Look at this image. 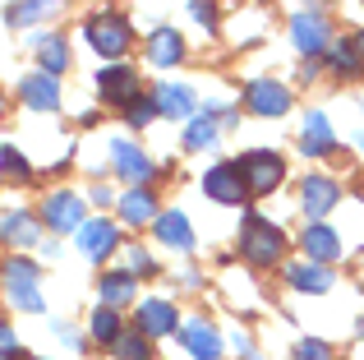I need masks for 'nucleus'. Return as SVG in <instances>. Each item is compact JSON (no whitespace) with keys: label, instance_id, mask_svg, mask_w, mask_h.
Instances as JSON below:
<instances>
[{"label":"nucleus","instance_id":"obj_1","mask_svg":"<svg viewBox=\"0 0 364 360\" xmlns=\"http://www.w3.org/2000/svg\"><path fill=\"white\" fill-rule=\"evenodd\" d=\"M240 254L254 268H272V263H282L286 254V231L277 222H267V217L249 213L245 226H240Z\"/></svg>","mask_w":364,"mask_h":360},{"label":"nucleus","instance_id":"obj_2","mask_svg":"<svg viewBox=\"0 0 364 360\" xmlns=\"http://www.w3.org/2000/svg\"><path fill=\"white\" fill-rule=\"evenodd\" d=\"M83 37H88V46L102 55L107 65H120V55L129 51V23L116 14V9H102V14L88 18V28H83Z\"/></svg>","mask_w":364,"mask_h":360},{"label":"nucleus","instance_id":"obj_3","mask_svg":"<svg viewBox=\"0 0 364 360\" xmlns=\"http://www.w3.org/2000/svg\"><path fill=\"white\" fill-rule=\"evenodd\" d=\"M235 166H240L249 194H272V189L286 180V157L272 153V148H249V153H245Z\"/></svg>","mask_w":364,"mask_h":360},{"label":"nucleus","instance_id":"obj_4","mask_svg":"<svg viewBox=\"0 0 364 360\" xmlns=\"http://www.w3.org/2000/svg\"><path fill=\"white\" fill-rule=\"evenodd\" d=\"M203 189H208V198H213V203H226V208H240L245 198H249V185H245V176H240V166H235V162L208 166Z\"/></svg>","mask_w":364,"mask_h":360},{"label":"nucleus","instance_id":"obj_5","mask_svg":"<svg viewBox=\"0 0 364 360\" xmlns=\"http://www.w3.org/2000/svg\"><path fill=\"white\" fill-rule=\"evenodd\" d=\"M5 287L14 309H28V314H42V291H37V268L28 259H9L5 263Z\"/></svg>","mask_w":364,"mask_h":360},{"label":"nucleus","instance_id":"obj_6","mask_svg":"<svg viewBox=\"0 0 364 360\" xmlns=\"http://www.w3.org/2000/svg\"><path fill=\"white\" fill-rule=\"evenodd\" d=\"M83 198L74 194V189H51L46 194V203H42V222L46 226H55V231H79L88 217H83Z\"/></svg>","mask_w":364,"mask_h":360},{"label":"nucleus","instance_id":"obj_7","mask_svg":"<svg viewBox=\"0 0 364 360\" xmlns=\"http://www.w3.org/2000/svg\"><path fill=\"white\" fill-rule=\"evenodd\" d=\"M97 97L102 102H116V107H129L134 97H139V70H129V65H102L97 70Z\"/></svg>","mask_w":364,"mask_h":360},{"label":"nucleus","instance_id":"obj_8","mask_svg":"<svg viewBox=\"0 0 364 360\" xmlns=\"http://www.w3.org/2000/svg\"><path fill=\"white\" fill-rule=\"evenodd\" d=\"M341 203V185L332 176H304L300 185V208L309 222H323V213H332V208Z\"/></svg>","mask_w":364,"mask_h":360},{"label":"nucleus","instance_id":"obj_9","mask_svg":"<svg viewBox=\"0 0 364 360\" xmlns=\"http://www.w3.org/2000/svg\"><path fill=\"white\" fill-rule=\"evenodd\" d=\"M245 107L254 116H286L291 111V88L277 83V79H254L245 88Z\"/></svg>","mask_w":364,"mask_h":360},{"label":"nucleus","instance_id":"obj_10","mask_svg":"<svg viewBox=\"0 0 364 360\" xmlns=\"http://www.w3.org/2000/svg\"><path fill=\"white\" fill-rule=\"evenodd\" d=\"M116 245H120V226L107 222V217H88V222L79 226V250H83V259L102 263L107 254H116Z\"/></svg>","mask_w":364,"mask_h":360},{"label":"nucleus","instance_id":"obj_11","mask_svg":"<svg viewBox=\"0 0 364 360\" xmlns=\"http://www.w3.org/2000/svg\"><path fill=\"white\" fill-rule=\"evenodd\" d=\"M111 166H116V176H120V180H129L134 189L152 180V162H148V153H143V148H134V144H124V139H116V144H111Z\"/></svg>","mask_w":364,"mask_h":360},{"label":"nucleus","instance_id":"obj_12","mask_svg":"<svg viewBox=\"0 0 364 360\" xmlns=\"http://www.w3.org/2000/svg\"><path fill=\"white\" fill-rule=\"evenodd\" d=\"M180 342H185V351L194 360H222V333H217L208 319H189L185 328H180Z\"/></svg>","mask_w":364,"mask_h":360},{"label":"nucleus","instance_id":"obj_13","mask_svg":"<svg viewBox=\"0 0 364 360\" xmlns=\"http://www.w3.org/2000/svg\"><path fill=\"white\" fill-rule=\"evenodd\" d=\"M291 46L300 55H318L323 46H328V18H323V14H309V9H304V14H295L291 18Z\"/></svg>","mask_w":364,"mask_h":360},{"label":"nucleus","instance_id":"obj_14","mask_svg":"<svg viewBox=\"0 0 364 360\" xmlns=\"http://www.w3.org/2000/svg\"><path fill=\"white\" fill-rule=\"evenodd\" d=\"M0 240L14 245V250H33V245H42V222L23 208H14V213L0 217Z\"/></svg>","mask_w":364,"mask_h":360},{"label":"nucleus","instance_id":"obj_15","mask_svg":"<svg viewBox=\"0 0 364 360\" xmlns=\"http://www.w3.org/2000/svg\"><path fill=\"white\" fill-rule=\"evenodd\" d=\"M176 324H180V314H176L171 300H143L139 319H134V328L143 337H166V333H176Z\"/></svg>","mask_w":364,"mask_h":360},{"label":"nucleus","instance_id":"obj_16","mask_svg":"<svg viewBox=\"0 0 364 360\" xmlns=\"http://www.w3.org/2000/svg\"><path fill=\"white\" fill-rule=\"evenodd\" d=\"M300 245H304V254H309V263H323V268L341 259V235L323 222H309V231L300 235Z\"/></svg>","mask_w":364,"mask_h":360},{"label":"nucleus","instance_id":"obj_17","mask_svg":"<svg viewBox=\"0 0 364 360\" xmlns=\"http://www.w3.org/2000/svg\"><path fill=\"white\" fill-rule=\"evenodd\" d=\"M18 97H23V107L33 111H55L60 107V83L51 79V74H23V83H18Z\"/></svg>","mask_w":364,"mask_h":360},{"label":"nucleus","instance_id":"obj_18","mask_svg":"<svg viewBox=\"0 0 364 360\" xmlns=\"http://www.w3.org/2000/svg\"><path fill=\"white\" fill-rule=\"evenodd\" d=\"M152 231H157V240L166 245V250H194V226H189V217H185V213H176V208L157 213Z\"/></svg>","mask_w":364,"mask_h":360},{"label":"nucleus","instance_id":"obj_19","mask_svg":"<svg viewBox=\"0 0 364 360\" xmlns=\"http://www.w3.org/2000/svg\"><path fill=\"white\" fill-rule=\"evenodd\" d=\"M148 60L157 65V70L180 65V60H185V37H180L176 28H152V33H148Z\"/></svg>","mask_w":364,"mask_h":360},{"label":"nucleus","instance_id":"obj_20","mask_svg":"<svg viewBox=\"0 0 364 360\" xmlns=\"http://www.w3.org/2000/svg\"><path fill=\"white\" fill-rule=\"evenodd\" d=\"M300 148H304L309 157H328L332 148H337V134H332V120L323 116V111H309V116H304Z\"/></svg>","mask_w":364,"mask_h":360},{"label":"nucleus","instance_id":"obj_21","mask_svg":"<svg viewBox=\"0 0 364 360\" xmlns=\"http://www.w3.org/2000/svg\"><path fill=\"white\" fill-rule=\"evenodd\" d=\"M152 102H157V116L185 120L189 111H194V88H189V83H161V88L152 92Z\"/></svg>","mask_w":364,"mask_h":360},{"label":"nucleus","instance_id":"obj_22","mask_svg":"<svg viewBox=\"0 0 364 360\" xmlns=\"http://www.w3.org/2000/svg\"><path fill=\"white\" fill-rule=\"evenodd\" d=\"M120 222L124 226H148V222H157V198H152L148 185L129 189V194L120 198Z\"/></svg>","mask_w":364,"mask_h":360},{"label":"nucleus","instance_id":"obj_23","mask_svg":"<svg viewBox=\"0 0 364 360\" xmlns=\"http://www.w3.org/2000/svg\"><path fill=\"white\" fill-rule=\"evenodd\" d=\"M65 5H70V0H14L5 18L14 28H28V23H46V18H55Z\"/></svg>","mask_w":364,"mask_h":360},{"label":"nucleus","instance_id":"obj_24","mask_svg":"<svg viewBox=\"0 0 364 360\" xmlns=\"http://www.w3.org/2000/svg\"><path fill=\"white\" fill-rule=\"evenodd\" d=\"M286 282H291L295 291H304V296L332 291V272L323 268V263H291V268H286Z\"/></svg>","mask_w":364,"mask_h":360},{"label":"nucleus","instance_id":"obj_25","mask_svg":"<svg viewBox=\"0 0 364 360\" xmlns=\"http://www.w3.org/2000/svg\"><path fill=\"white\" fill-rule=\"evenodd\" d=\"M37 60H42V74H65L70 70V42L65 37H37Z\"/></svg>","mask_w":364,"mask_h":360},{"label":"nucleus","instance_id":"obj_26","mask_svg":"<svg viewBox=\"0 0 364 360\" xmlns=\"http://www.w3.org/2000/svg\"><path fill=\"white\" fill-rule=\"evenodd\" d=\"M97 296H102V305H129L134 300V272H107V277L97 282Z\"/></svg>","mask_w":364,"mask_h":360},{"label":"nucleus","instance_id":"obj_27","mask_svg":"<svg viewBox=\"0 0 364 360\" xmlns=\"http://www.w3.org/2000/svg\"><path fill=\"white\" fill-rule=\"evenodd\" d=\"M111 351H116L120 360H148V356H152V337H143L139 328H124Z\"/></svg>","mask_w":364,"mask_h":360},{"label":"nucleus","instance_id":"obj_28","mask_svg":"<svg viewBox=\"0 0 364 360\" xmlns=\"http://www.w3.org/2000/svg\"><path fill=\"white\" fill-rule=\"evenodd\" d=\"M88 328H92V337H97V342H107V346H116V337L124 333V328H120V314L111 305H97V314H92Z\"/></svg>","mask_w":364,"mask_h":360},{"label":"nucleus","instance_id":"obj_29","mask_svg":"<svg viewBox=\"0 0 364 360\" xmlns=\"http://www.w3.org/2000/svg\"><path fill=\"white\" fill-rule=\"evenodd\" d=\"M328 65H332V70L341 74V79H355L364 60L355 55V46H350V42H337V46H332V51H328Z\"/></svg>","mask_w":364,"mask_h":360},{"label":"nucleus","instance_id":"obj_30","mask_svg":"<svg viewBox=\"0 0 364 360\" xmlns=\"http://www.w3.org/2000/svg\"><path fill=\"white\" fill-rule=\"evenodd\" d=\"M217 120L213 116H198V120H189V129H185V148H208V144H217Z\"/></svg>","mask_w":364,"mask_h":360},{"label":"nucleus","instance_id":"obj_31","mask_svg":"<svg viewBox=\"0 0 364 360\" xmlns=\"http://www.w3.org/2000/svg\"><path fill=\"white\" fill-rule=\"evenodd\" d=\"M152 116H157V102L152 97H134L129 107H124V125H134V129H143Z\"/></svg>","mask_w":364,"mask_h":360},{"label":"nucleus","instance_id":"obj_32","mask_svg":"<svg viewBox=\"0 0 364 360\" xmlns=\"http://www.w3.org/2000/svg\"><path fill=\"white\" fill-rule=\"evenodd\" d=\"M295 360H332V346L318 342V337H304V342L295 346Z\"/></svg>","mask_w":364,"mask_h":360},{"label":"nucleus","instance_id":"obj_33","mask_svg":"<svg viewBox=\"0 0 364 360\" xmlns=\"http://www.w3.org/2000/svg\"><path fill=\"white\" fill-rule=\"evenodd\" d=\"M14 356H23V346H18V337H14V328L0 319V360H14Z\"/></svg>","mask_w":364,"mask_h":360},{"label":"nucleus","instance_id":"obj_34","mask_svg":"<svg viewBox=\"0 0 364 360\" xmlns=\"http://www.w3.org/2000/svg\"><path fill=\"white\" fill-rule=\"evenodd\" d=\"M0 162H5L9 176H18V180L28 176V162H23V153H18V148H0Z\"/></svg>","mask_w":364,"mask_h":360},{"label":"nucleus","instance_id":"obj_35","mask_svg":"<svg viewBox=\"0 0 364 360\" xmlns=\"http://www.w3.org/2000/svg\"><path fill=\"white\" fill-rule=\"evenodd\" d=\"M189 14H194L203 28H217V5H213V0H194V5H189Z\"/></svg>","mask_w":364,"mask_h":360},{"label":"nucleus","instance_id":"obj_36","mask_svg":"<svg viewBox=\"0 0 364 360\" xmlns=\"http://www.w3.org/2000/svg\"><path fill=\"white\" fill-rule=\"evenodd\" d=\"M129 268H134V272H143V277H148V272H157V268H152V254H148V250H139V245H129Z\"/></svg>","mask_w":364,"mask_h":360},{"label":"nucleus","instance_id":"obj_37","mask_svg":"<svg viewBox=\"0 0 364 360\" xmlns=\"http://www.w3.org/2000/svg\"><path fill=\"white\" fill-rule=\"evenodd\" d=\"M231 351L249 360V356H254V346H249V337H245V333H231Z\"/></svg>","mask_w":364,"mask_h":360},{"label":"nucleus","instance_id":"obj_38","mask_svg":"<svg viewBox=\"0 0 364 360\" xmlns=\"http://www.w3.org/2000/svg\"><path fill=\"white\" fill-rule=\"evenodd\" d=\"M51 328H55V337H65V342H70V346H79V333H74V328H70V324H60V319H55V324H51Z\"/></svg>","mask_w":364,"mask_h":360},{"label":"nucleus","instance_id":"obj_39","mask_svg":"<svg viewBox=\"0 0 364 360\" xmlns=\"http://www.w3.org/2000/svg\"><path fill=\"white\" fill-rule=\"evenodd\" d=\"M350 46H355V55L364 60V33H355V37H350Z\"/></svg>","mask_w":364,"mask_h":360},{"label":"nucleus","instance_id":"obj_40","mask_svg":"<svg viewBox=\"0 0 364 360\" xmlns=\"http://www.w3.org/2000/svg\"><path fill=\"white\" fill-rule=\"evenodd\" d=\"M355 333H360V337H364V319H360V328H355Z\"/></svg>","mask_w":364,"mask_h":360}]
</instances>
